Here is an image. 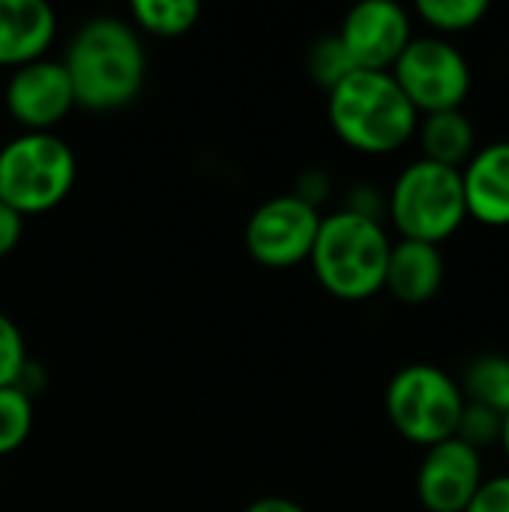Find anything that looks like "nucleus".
<instances>
[{
    "mask_svg": "<svg viewBox=\"0 0 509 512\" xmlns=\"http://www.w3.org/2000/svg\"><path fill=\"white\" fill-rule=\"evenodd\" d=\"M387 216L399 240L444 246L468 222L462 171L429 159L408 162L387 192Z\"/></svg>",
    "mask_w": 509,
    "mask_h": 512,
    "instance_id": "nucleus-4",
    "label": "nucleus"
},
{
    "mask_svg": "<svg viewBox=\"0 0 509 512\" xmlns=\"http://www.w3.org/2000/svg\"><path fill=\"white\" fill-rule=\"evenodd\" d=\"M243 512H306L297 501L291 498H282V495H267V498H258L252 501Z\"/></svg>",
    "mask_w": 509,
    "mask_h": 512,
    "instance_id": "nucleus-25",
    "label": "nucleus"
},
{
    "mask_svg": "<svg viewBox=\"0 0 509 512\" xmlns=\"http://www.w3.org/2000/svg\"><path fill=\"white\" fill-rule=\"evenodd\" d=\"M129 12L141 30L162 39L189 33L201 18V6L195 0H135Z\"/></svg>",
    "mask_w": 509,
    "mask_h": 512,
    "instance_id": "nucleus-18",
    "label": "nucleus"
},
{
    "mask_svg": "<svg viewBox=\"0 0 509 512\" xmlns=\"http://www.w3.org/2000/svg\"><path fill=\"white\" fill-rule=\"evenodd\" d=\"M75 105L87 111H117L129 105L147 75V57L132 24L96 15L78 27L63 57Z\"/></svg>",
    "mask_w": 509,
    "mask_h": 512,
    "instance_id": "nucleus-1",
    "label": "nucleus"
},
{
    "mask_svg": "<svg viewBox=\"0 0 509 512\" xmlns=\"http://www.w3.org/2000/svg\"><path fill=\"white\" fill-rule=\"evenodd\" d=\"M75 153L54 132H21L0 150V201L21 216L57 207L75 186Z\"/></svg>",
    "mask_w": 509,
    "mask_h": 512,
    "instance_id": "nucleus-6",
    "label": "nucleus"
},
{
    "mask_svg": "<svg viewBox=\"0 0 509 512\" xmlns=\"http://www.w3.org/2000/svg\"><path fill=\"white\" fill-rule=\"evenodd\" d=\"M6 108L24 132H51L72 108L75 93L63 60H33L6 81Z\"/></svg>",
    "mask_w": 509,
    "mask_h": 512,
    "instance_id": "nucleus-11",
    "label": "nucleus"
},
{
    "mask_svg": "<svg viewBox=\"0 0 509 512\" xmlns=\"http://www.w3.org/2000/svg\"><path fill=\"white\" fill-rule=\"evenodd\" d=\"M33 429V402L30 393L18 384L0 387V456L15 453Z\"/></svg>",
    "mask_w": 509,
    "mask_h": 512,
    "instance_id": "nucleus-19",
    "label": "nucleus"
},
{
    "mask_svg": "<svg viewBox=\"0 0 509 512\" xmlns=\"http://www.w3.org/2000/svg\"><path fill=\"white\" fill-rule=\"evenodd\" d=\"M501 429H504V414L465 402V411H462L459 426H456V438L462 444L474 447L477 453H483V450L501 444Z\"/></svg>",
    "mask_w": 509,
    "mask_h": 512,
    "instance_id": "nucleus-21",
    "label": "nucleus"
},
{
    "mask_svg": "<svg viewBox=\"0 0 509 512\" xmlns=\"http://www.w3.org/2000/svg\"><path fill=\"white\" fill-rule=\"evenodd\" d=\"M486 480L483 453L459 438L429 447L417 468V501L426 512H465Z\"/></svg>",
    "mask_w": 509,
    "mask_h": 512,
    "instance_id": "nucleus-10",
    "label": "nucleus"
},
{
    "mask_svg": "<svg viewBox=\"0 0 509 512\" xmlns=\"http://www.w3.org/2000/svg\"><path fill=\"white\" fill-rule=\"evenodd\" d=\"M465 512H509V471L486 477Z\"/></svg>",
    "mask_w": 509,
    "mask_h": 512,
    "instance_id": "nucleus-23",
    "label": "nucleus"
},
{
    "mask_svg": "<svg viewBox=\"0 0 509 512\" xmlns=\"http://www.w3.org/2000/svg\"><path fill=\"white\" fill-rule=\"evenodd\" d=\"M321 213L315 204L291 195H276L264 201L246 222V249L249 255L270 270H288L303 261H309Z\"/></svg>",
    "mask_w": 509,
    "mask_h": 512,
    "instance_id": "nucleus-8",
    "label": "nucleus"
},
{
    "mask_svg": "<svg viewBox=\"0 0 509 512\" xmlns=\"http://www.w3.org/2000/svg\"><path fill=\"white\" fill-rule=\"evenodd\" d=\"M498 447H501V453L507 456L509 462V411L504 414V429H501V444H498Z\"/></svg>",
    "mask_w": 509,
    "mask_h": 512,
    "instance_id": "nucleus-26",
    "label": "nucleus"
},
{
    "mask_svg": "<svg viewBox=\"0 0 509 512\" xmlns=\"http://www.w3.org/2000/svg\"><path fill=\"white\" fill-rule=\"evenodd\" d=\"M351 72H357L351 54L345 51L342 39L336 33L321 36L312 48H309V75L330 93L336 84H342Z\"/></svg>",
    "mask_w": 509,
    "mask_h": 512,
    "instance_id": "nucleus-20",
    "label": "nucleus"
},
{
    "mask_svg": "<svg viewBox=\"0 0 509 512\" xmlns=\"http://www.w3.org/2000/svg\"><path fill=\"white\" fill-rule=\"evenodd\" d=\"M336 36L357 69L390 72L414 39V24L411 12L393 0H363L342 18Z\"/></svg>",
    "mask_w": 509,
    "mask_h": 512,
    "instance_id": "nucleus-9",
    "label": "nucleus"
},
{
    "mask_svg": "<svg viewBox=\"0 0 509 512\" xmlns=\"http://www.w3.org/2000/svg\"><path fill=\"white\" fill-rule=\"evenodd\" d=\"M27 366V348H24V336L15 327V321L0 312V387H12L21 381Z\"/></svg>",
    "mask_w": 509,
    "mask_h": 512,
    "instance_id": "nucleus-22",
    "label": "nucleus"
},
{
    "mask_svg": "<svg viewBox=\"0 0 509 512\" xmlns=\"http://www.w3.org/2000/svg\"><path fill=\"white\" fill-rule=\"evenodd\" d=\"M447 279V261L441 246L417 240H393L384 291L405 306H423L435 300Z\"/></svg>",
    "mask_w": 509,
    "mask_h": 512,
    "instance_id": "nucleus-13",
    "label": "nucleus"
},
{
    "mask_svg": "<svg viewBox=\"0 0 509 512\" xmlns=\"http://www.w3.org/2000/svg\"><path fill=\"white\" fill-rule=\"evenodd\" d=\"M390 75L420 117L462 108L474 87L471 60L465 57V51L453 39L432 33L414 36Z\"/></svg>",
    "mask_w": 509,
    "mask_h": 512,
    "instance_id": "nucleus-7",
    "label": "nucleus"
},
{
    "mask_svg": "<svg viewBox=\"0 0 509 512\" xmlns=\"http://www.w3.org/2000/svg\"><path fill=\"white\" fill-rule=\"evenodd\" d=\"M393 240L381 219L348 207L321 219L309 264L321 288L345 303H363L384 291Z\"/></svg>",
    "mask_w": 509,
    "mask_h": 512,
    "instance_id": "nucleus-3",
    "label": "nucleus"
},
{
    "mask_svg": "<svg viewBox=\"0 0 509 512\" xmlns=\"http://www.w3.org/2000/svg\"><path fill=\"white\" fill-rule=\"evenodd\" d=\"M24 234V216L0 201V258L9 255Z\"/></svg>",
    "mask_w": 509,
    "mask_h": 512,
    "instance_id": "nucleus-24",
    "label": "nucleus"
},
{
    "mask_svg": "<svg viewBox=\"0 0 509 512\" xmlns=\"http://www.w3.org/2000/svg\"><path fill=\"white\" fill-rule=\"evenodd\" d=\"M462 396L471 405H483L489 411L507 414L509 411V354L501 351H486L477 354L462 378H459Z\"/></svg>",
    "mask_w": 509,
    "mask_h": 512,
    "instance_id": "nucleus-16",
    "label": "nucleus"
},
{
    "mask_svg": "<svg viewBox=\"0 0 509 512\" xmlns=\"http://www.w3.org/2000/svg\"><path fill=\"white\" fill-rule=\"evenodd\" d=\"M333 132L357 153L390 156L414 141L420 114L390 72L357 69L327 93Z\"/></svg>",
    "mask_w": 509,
    "mask_h": 512,
    "instance_id": "nucleus-2",
    "label": "nucleus"
},
{
    "mask_svg": "<svg viewBox=\"0 0 509 512\" xmlns=\"http://www.w3.org/2000/svg\"><path fill=\"white\" fill-rule=\"evenodd\" d=\"M414 12L429 27L432 36L453 39L459 33L480 27L483 18L489 15V3L486 0H420Z\"/></svg>",
    "mask_w": 509,
    "mask_h": 512,
    "instance_id": "nucleus-17",
    "label": "nucleus"
},
{
    "mask_svg": "<svg viewBox=\"0 0 509 512\" xmlns=\"http://www.w3.org/2000/svg\"><path fill=\"white\" fill-rule=\"evenodd\" d=\"M384 408L393 429L414 447H435L456 438L465 396L459 378L435 363L402 366L384 393Z\"/></svg>",
    "mask_w": 509,
    "mask_h": 512,
    "instance_id": "nucleus-5",
    "label": "nucleus"
},
{
    "mask_svg": "<svg viewBox=\"0 0 509 512\" xmlns=\"http://www.w3.org/2000/svg\"><path fill=\"white\" fill-rule=\"evenodd\" d=\"M414 138L420 144V159H429L435 165H447L456 171H462L480 147L477 126L465 108L423 114Z\"/></svg>",
    "mask_w": 509,
    "mask_h": 512,
    "instance_id": "nucleus-15",
    "label": "nucleus"
},
{
    "mask_svg": "<svg viewBox=\"0 0 509 512\" xmlns=\"http://www.w3.org/2000/svg\"><path fill=\"white\" fill-rule=\"evenodd\" d=\"M57 33V15L45 0H0V66H24L45 57Z\"/></svg>",
    "mask_w": 509,
    "mask_h": 512,
    "instance_id": "nucleus-14",
    "label": "nucleus"
},
{
    "mask_svg": "<svg viewBox=\"0 0 509 512\" xmlns=\"http://www.w3.org/2000/svg\"><path fill=\"white\" fill-rule=\"evenodd\" d=\"M468 219L483 228H509V138L480 144L462 168Z\"/></svg>",
    "mask_w": 509,
    "mask_h": 512,
    "instance_id": "nucleus-12",
    "label": "nucleus"
}]
</instances>
